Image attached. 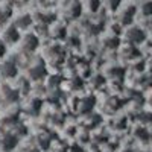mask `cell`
Instances as JSON below:
<instances>
[{
  "label": "cell",
  "mask_w": 152,
  "mask_h": 152,
  "mask_svg": "<svg viewBox=\"0 0 152 152\" xmlns=\"http://www.w3.org/2000/svg\"><path fill=\"white\" fill-rule=\"evenodd\" d=\"M20 40H21L20 31L14 26V24L6 26V29L3 31V40H2V43H5V46H12V44H17Z\"/></svg>",
  "instance_id": "obj_2"
},
{
  "label": "cell",
  "mask_w": 152,
  "mask_h": 152,
  "mask_svg": "<svg viewBox=\"0 0 152 152\" xmlns=\"http://www.w3.org/2000/svg\"><path fill=\"white\" fill-rule=\"evenodd\" d=\"M122 3V0H105V5H108V8L111 11H116Z\"/></svg>",
  "instance_id": "obj_10"
},
{
  "label": "cell",
  "mask_w": 152,
  "mask_h": 152,
  "mask_svg": "<svg viewBox=\"0 0 152 152\" xmlns=\"http://www.w3.org/2000/svg\"><path fill=\"white\" fill-rule=\"evenodd\" d=\"M5 52H6V46H5V43L0 41V58L5 56Z\"/></svg>",
  "instance_id": "obj_12"
},
{
  "label": "cell",
  "mask_w": 152,
  "mask_h": 152,
  "mask_svg": "<svg viewBox=\"0 0 152 152\" xmlns=\"http://www.w3.org/2000/svg\"><path fill=\"white\" fill-rule=\"evenodd\" d=\"M140 12H142L143 15H146V17H148V15L151 14V3H149V2H145V5L140 8Z\"/></svg>",
  "instance_id": "obj_11"
},
{
  "label": "cell",
  "mask_w": 152,
  "mask_h": 152,
  "mask_svg": "<svg viewBox=\"0 0 152 152\" xmlns=\"http://www.w3.org/2000/svg\"><path fill=\"white\" fill-rule=\"evenodd\" d=\"M31 24H32V17H31V14H21V15L17 18V21H15L14 26L20 31V29H28Z\"/></svg>",
  "instance_id": "obj_5"
},
{
  "label": "cell",
  "mask_w": 152,
  "mask_h": 152,
  "mask_svg": "<svg viewBox=\"0 0 152 152\" xmlns=\"http://www.w3.org/2000/svg\"><path fill=\"white\" fill-rule=\"evenodd\" d=\"M0 2H2V0H0Z\"/></svg>",
  "instance_id": "obj_15"
},
{
  "label": "cell",
  "mask_w": 152,
  "mask_h": 152,
  "mask_svg": "<svg viewBox=\"0 0 152 152\" xmlns=\"http://www.w3.org/2000/svg\"><path fill=\"white\" fill-rule=\"evenodd\" d=\"M88 9H90L91 12H96L100 6H102V0H88Z\"/></svg>",
  "instance_id": "obj_9"
},
{
  "label": "cell",
  "mask_w": 152,
  "mask_h": 152,
  "mask_svg": "<svg viewBox=\"0 0 152 152\" xmlns=\"http://www.w3.org/2000/svg\"><path fill=\"white\" fill-rule=\"evenodd\" d=\"M126 40L128 43L137 46V44H142L146 40V32L142 28H137V26H129L128 31H126Z\"/></svg>",
  "instance_id": "obj_1"
},
{
  "label": "cell",
  "mask_w": 152,
  "mask_h": 152,
  "mask_svg": "<svg viewBox=\"0 0 152 152\" xmlns=\"http://www.w3.org/2000/svg\"><path fill=\"white\" fill-rule=\"evenodd\" d=\"M17 142H18V138H17L15 135L8 134V135H5V137H3V140H2V146H3V148H8V151H12V149L15 148Z\"/></svg>",
  "instance_id": "obj_6"
},
{
  "label": "cell",
  "mask_w": 152,
  "mask_h": 152,
  "mask_svg": "<svg viewBox=\"0 0 152 152\" xmlns=\"http://www.w3.org/2000/svg\"><path fill=\"white\" fill-rule=\"evenodd\" d=\"M21 3H28V2H31V0H20Z\"/></svg>",
  "instance_id": "obj_14"
},
{
  "label": "cell",
  "mask_w": 152,
  "mask_h": 152,
  "mask_svg": "<svg viewBox=\"0 0 152 152\" xmlns=\"http://www.w3.org/2000/svg\"><path fill=\"white\" fill-rule=\"evenodd\" d=\"M20 41H21L23 49L26 50V52H34V50L38 47V44H40V41H38V38L35 35H26Z\"/></svg>",
  "instance_id": "obj_3"
},
{
  "label": "cell",
  "mask_w": 152,
  "mask_h": 152,
  "mask_svg": "<svg viewBox=\"0 0 152 152\" xmlns=\"http://www.w3.org/2000/svg\"><path fill=\"white\" fill-rule=\"evenodd\" d=\"M40 2H41V3H49L50 0H40Z\"/></svg>",
  "instance_id": "obj_13"
},
{
  "label": "cell",
  "mask_w": 152,
  "mask_h": 152,
  "mask_svg": "<svg viewBox=\"0 0 152 152\" xmlns=\"http://www.w3.org/2000/svg\"><path fill=\"white\" fill-rule=\"evenodd\" d=\"M2 73H3V75H6L8 78H12V76H15V73H17V67H15V64H14V62H11V61L3 62Z\"/></svg>",
  "instance_id": "obj_7"
},
{
  "label": "cell",
  "mask_w": 152,
  "mask_h": 152,
  "mask_svg": "<svg viewBox=\"0 0 152 152\" xmlns=\"http://www.w3.org/2000/svg\"><path fill=\"white\" fill-rule=\"evenodd\" d=\"M135 15H137V8H134V6L126 8V9L122 12V17H120L122 24H125V26H129V24L134 21V17H135Z\"/></svg>",
  "instance_id": "obj_4"
},
{
  "label": "cell",
  "mask_w": 152,
  "mask_h": 152,
  "mask_svg": "<svg viewBox=\"0 0 152 152\" xmlns=\"http://www.w3.org/2000/svg\"><path fill=\"white\" fill-rule=\"evenodd\" d=\"M9 17H11V8L9 6L0 8V26H5L9 20Z\"/></svg>",
  "instance_id": "obj_8"
}]
</instances>
